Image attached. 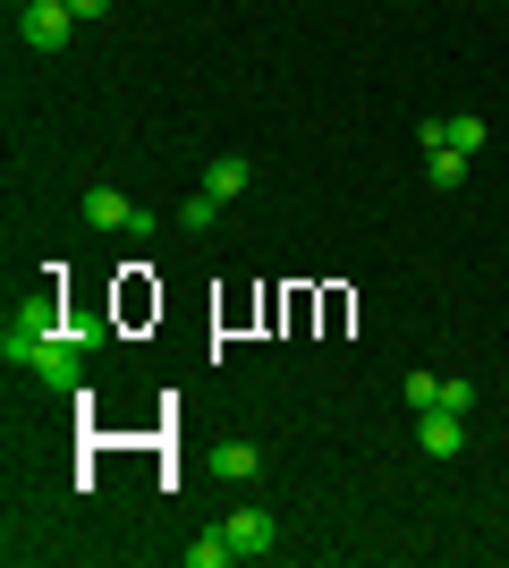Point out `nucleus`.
Here are the masks:
<instances>
[{"mask_svg":"<svg viewBox=\"0 0 509 568\" xmlns=\"http://www.w3.org/2000/svg\"><path fill=\"white\" fill-rule=\"evenodd\" d=\"M213 213H221V195H204V187L179 204V221H187V230H213Z\"/></svg>","mask_w":509,"mask_h":568,"instance_id":"10","label":"nucleus"},{"mask_svg":"<svg viewBox=\"0 0 509 568\" xmlns=\"http://www.w3.org/2000/svg\"><path fill=\"white\" fill-rule=\"evenodd\" d=\"M85 221H94V230H136V204H128L120 187H85Z\"/></svg>","mask_w":509,"mask_h":568,"instance_id":"5","label":"nucleus"},{"mask_svg":"<svg viewBox=\"0 0 509 568\" xmlns=\"http://www.w3.org/2000/svg\"><path fill=\"white\" fill-rule=\"evenodd\" d=\"M441 144H459V153H485V144H492V128H485L476 111H467V119H441Z\"/></svg>","mask_w":509,"mask_h":568,"instance_id":"7","label":"nucleus"},{"mask_svg":"<svg viewBox=\"0 0 509 568\" xmlns=\"http://www.w3.org/2000/svg\"><path fill=\"white\" fill-rule=\"evenodd\" d=\"M416 442H425V458H459L467 425L450 416V407H425V416H416Z\"/></svg>","mask_w":509,"mask_h":568,"instance_id":"2","label":"nucleus"},{"mask_svg":"<svg viewBox=\"0 0 509 568\" xmlns=\"http://www.w3.org/2000/svg\"><path fill=\"white\" fill-rule=\"evenodd\" d=\"M221 475H230V484H255V475H264L255 442H221Z\"/></svg>","mask_w":509,"mask_h":568,"instance_id":"9","label":"nucleus"},{"mask_svg":"<svg viewBox=\"0 0 509 568\" xmlns=\"http://www.w3.org/2000/svg\"><path fill=\"white\" fill-rule=\"evenodd\" d=\"M425 179H434V187H459V179H467V153H459V144H434V153H425Z\"/></svg>","mask_w":509,"mask_h":568,"instance_id":"8","label":"nucleus"},{"mask_svg":"<svg viewBox=\"0 0 509 568\" xmlns=\"http://www.w3.org/2000/svg\"><path fill=\"white\" fill-rule=\"evenodd\" d=\"M230 560H238V544H230L221 526H213V535H195V544H187V568H230Z\"/></svg>","mask_w":509,"mask_h":568,"instance_id":"6","label":"nucleus"},{"mask_svg":"<svg viewBox=\"0 0 509 568\" xmlns=\"http://www.w3.org/2000/svg\"><path fill=\"white\" fill-rule=\"evenodd\" d=\"M408 407L425 416V407H441V374H408Z\"/></svg>","mask_w":509,"mask_h":568,"instance_id":"11","label":"nucleus"},{"mask_svg":"<svg viewBox=\"0 0 509 568\" xmlns=\"http://www.w3.org/2000/svg\"><path fill=\"white\" fill-rule=\"evenodd\" d=\"M221 535L238 544V560H264L272 551V509H238V518H221Z\"/></svg>","mask_w":509,"mask_h":568,"instance_id":"4","label":"nucleus"},{"mask_svg":"<svg viewBox=\"0 0 509 568\" xmlns=\"http://www.w3.org/2000/svg\"><path fill=\"white\" fill-rule=\"evenodd\" d=\"M246 179H255V162H246V153H213V162H204V195H221V204H238Z\"/></svg>","mask_w":509,"mask_h":568,"instance_id":"3","label":"nucleus"},{"mask_svg":"<svg viewBox=\"0 0 509 568\" xmlns=\"http://www.w3.org/2000/svg\"><path fill=\"white\" fill-rule=\"evenodd\" d=\"M69 34H77V9H69V0H26V9H18V43L26 51H60Z\"/></svg>","mask_w":509,"mask_h":568,"instance_id":"1","label":"nucleus"},{"mask_svg":"<svg viewBox=\"0 0 509 568\" xmlns=\"http://www.w3.org/2000/svg\"><path fill=\"white\" fill-rule=\"evenodd\" d=\"M69 9H77V26H94V18H111L120 0H69Z\"/></svg>","mask_w":509,"mask_h":568,"instance_id":"12","label":"nucleus"}]
</instances>
